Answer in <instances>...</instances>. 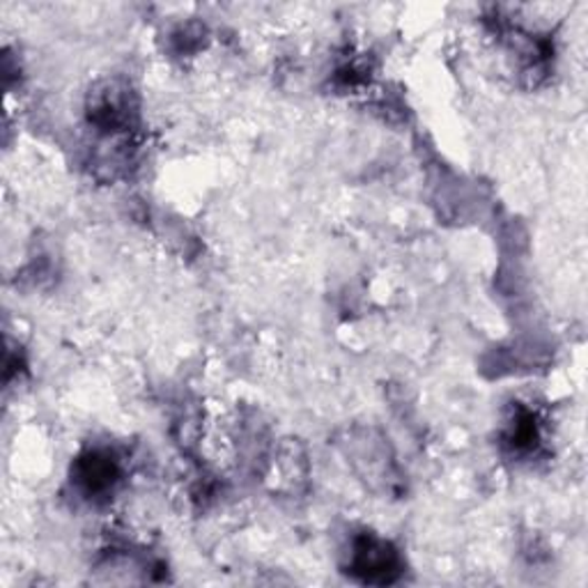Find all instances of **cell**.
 Masks as SVG:
<instances>
[{
    "label": "cell",
    "instance_id": "cell-1",
    "mask_svg": "<svg viewBox=\"0 0 588 588\" xmlns=\"http://www.w3.org/2000/svg\"><path fill=\"white\" fill-rule=\"evenodd\" d=\"M349 570L371 584H391L401 575L398 551L386 540L362 536L354 543Z\"/></svg>",
    "mask_w": 588,
    "mask_h": 588
},
{
    "label": "cell",
    "instance_id": "cell-2",
    "mask_svg": "<svg viewBox=\"0 0 588 588\" xmlns=\"http://www.w3.org/2000/svg\"><path fill=\"white\" fill-rule=\"evenodd\" d=\"M118 478V467L109 455L94 453L79 465V483L85 487L88 495H102Z\"/></svg>",
    "mask_w": 588,
    "mask_h": 588
}]
</instances>
